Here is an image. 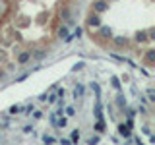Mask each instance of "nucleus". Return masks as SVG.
<instances>
[{
    "label": "nucleus",
    "instance_id": "ddd939ff",
    "mask_svg": "<svg viewBox=\"0 0 155 145\" xmlns=\"http://www.w3.org/2000/svg\"><path fill=\"white\" fill-rule=\"evenodd\" d=\"M60 143H62V145H72V141H70L68 137H62V139H60Z\"/></svg>",
    "mask_w": 155,
    "mask_h": 145
},
{
    "label": "nucleus",
    "instance_id": "4468645a",
    "mask_svg": "<svg viewBox=\"0 0 155 145\" xmlns=\"http://www.w3.org/2000/svg\"><path fill=\"white\" fill-rule=\"evenodd\" d=\"M74 37H81V27H78L74 31Z\"/></svg>",
    "mask_w": 155,
    "mask_h": 145
},
{
    "label": "nucleus",
    "instance_id": "6e6552de",
    "mask_svg": "<svg viewBox=\"0 0 155 145\" xmlns=\"http://www.w3.org/2000/svg\"><path fill=\"white\" fill-rule=\"evenodd\" d=\"M70 141H72V143H78V141H80V132H78V130H74V132H72Z\"/></svg>",
    "mask_w": 155,
    "mask_h": 145
},
{
    "label": "nucleus",
    "instance_id": "39448f33",
    "mask_svg": "<svg viewBox=\"0 0 155 145\" xmlns=\"http://www.w3.org/2000/svg\"><path fill=\"white\" fill-rule=\"evenodd\" d=\"M56 35L60 37V39H64V37L68 35V27H66V25H60V27H58V31H56Z\"/></svg>",
    "mask_w": 155,
    "mask_h": 145
},
{
    "label": "nucleus",
    "instance_id": "f03ea898",
    "mask_svg": "<svg viewBox=\"0 0 155 145\" xmlns=\"http://www.w3.org/2000/svg\"><path fill=\"white\" fill-rule=\"evenodd\" d=\"M153 60H155V50H151V48H149V50L145 52L143 62H145V66H149V68H151V66H153Z\"/></svg>",
    "mask_w": 155,
    "mask_h": 145
},
{
    "label": "nucleus",
    "instance_id": "2eb2a0df",
    "mask_svg": "<svg viewBox=\"0 0 155 145\" xmlns=\"http://www.w3.org/2000/svg\"><path fill=\"white\" fill-rule=\"evenodd\" d=\"M23 110H25V114H31V112H33V106H25Z\"/></svg>",
    "mask_w": 155,
    "mask_h": 145
},
{
    "label": "nucleus",
    "instance_id": "f257e3e1",
    "mask_svg": "<svg viewBox=\"0 0 155 145\" xmlns=\"http://www.w3.org/2000/svg\"><path fill=\"white\" fill-rule=\"evenodd\" d=\"M29 58H31V50H21L18 54V64H25Z\"/></svg>",
    "mask_w": 155,
    "mask_h": 145
},
{
    "label": "nucleus",
    "instance_id": "f3484780",
    "mask_svg": "<svg viewBox=\"0 0 155 145\" xmlns=\"http://www.w3.org/2000/svg\"><path fill=\"white\" fill-rule=\"evenodd\" d=\"M113 85L116 87V89H118V87H120V83H118V79H116V77H113Z\"/></svg>",
    "mask_w": 155,
    "mask_h": 145
},
{
    "label": "nucleus",
    "instance_id": "9d476101",
    "mask_svg": "<svg viewBox=\"0 0 155 145\" xmlns=\"http://www.w3.org/2000/svg\"><path fill=\"white\" fill-rule=\"evenodd\" d=\"M43 141H45V143H54V137H52V135H43Z\"/></svg>",
    "mask_w": 155,
    "mask_h": 145
},
{
    "label": "nucleus",
    "instance_id": "423d86ee",
    "mask_svg": "<svg viewBox=\"0 0 155 145\" xmlns=\"http://www.w3.org/2000/svg\"><path fill=\"white\" fill-rule=\"evenodd\" d=\"M60 18L64 19V21H68V19H70V8H64V10H60Z\"/></svg>",
    "mask_w": 155,
    "mask_h": 145
},
{
    "label": "nucleus",
    "instance_id": "0eeeda50",
    "mask_svg": "<svg viewBox=\"0 0 155 145\" xmlns=\"http://www.w3.org/2000/svg\"><path fill=\"white\" fill-rule=\"evenodd\" d=\"M95 130H97L99 134H103V132H105V122H103V120H97V124H95Z\"/></svg>",
    "mask_w": 155,
    "mask_h": 145
},
{
    "label": "nucleus",
    "instance_id": "a211bd4d",
    "mask_svg": "<svg viewBox=\"0 0 155 145\" xmlns=\"http://www.w3.org/2000/svg\"><path fill=\"white\" fill-rule=\"evenodd\" d=\"M66 112H68V114H70V116H74V114H76V110H74V108H72V106H70V108H68V110H66Z\"/></svg>",
    "mask_w": 155,
    "mask_h": 145
},
{
    "label": "nucleus",
    "instance_id": "1a4fd4ad",
    "mask_svg": "<svg viewBox=\"0 0 155 145\" xmlns=\"http://www.w3.org/2000/svg\"><path fill=\"white\" fill-rule=\"evenodd\" d=\"M74 95H76V99H78V97H81V95H84V87L78 85V87H76V91H74Z\"/></svg>",
    "mask_w": 155,
    "mask_h": 145
},
{
    "label": "nucleus",
    "instance_id": "dca6fc26",
    "mask_svg": "<svg viewBox=\"0 0 155 145\" xmlns=\"http://www.w3.org/2000/svg\"><path fill=\"white\" fill-rule=\"evenodd\" d=\"M97 141H99V137L95 135V137H89V141H87V143H97Z\"/></svg>",
    "mask_w": 155,
    "mask_h": 145
},
{
    "label": "nucleus",
    "instance_id": "7ed1b4c3",
    "mask_svg": "<svg viewBox=\"0 0 155 145\" xmlns=\"http://www.w3.org/2000/svg\"><path fill=\"white\" fill-rule=\"evenodd\" d=\"M114 45L118 48H124V47H128V41L124 37H114Z\"/></svg>",
    "mask_w": 155,
    "mask_h": 145
},
{
    "label": "nucleus",
    "instance_id": "20e7f679",
    "mask_svg": "<svg viewBox=\"0 0 155 145\" xmlns=\"http://www.w3.org/2000/svg\"><path fill=\"white\" fill-rule=\"evenodd\" d=\"M118 134L124 135V137H130V128H128V126H124V124H120L118 126Z\"/></svg>",
    "mask_w": 155,
    "mask_h": 145
},
{
    "label": "nucleus",
    "instance_id": "f8f14e48",
    "mask_svg": "<svg viewBox=\"0 0 155 145\" xmlns=\"http://www.w3.org/2000/svg\"><path fill=\"white\" fill-rule=\"evenodd\" d=\"M19 110H21V106H12V108H10V112H12V114H16V112H19Z\"/></svg>",
    "mask_w": 155,
    "mask_h": 145
},
{
    "label": "nucleus",
    "instance_id": "9b49d317",
    "mask_svg": "<svg viewBox=\"0 0 155 145\" xmlns=\"http://www.w3.org/2000/svg\"><path fill=\"white\" fill-rule=\"evenodd\" d=\"M54 126H56V128H64V126H66V118H60Z\"/></svg>",
    "mask_w": 155,
    "mask_h": 145
}]
</instances>
